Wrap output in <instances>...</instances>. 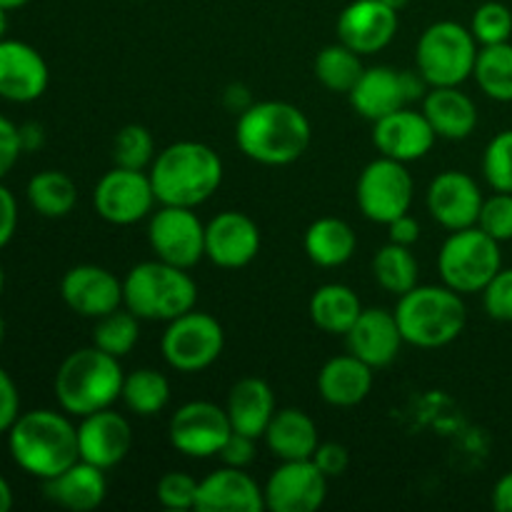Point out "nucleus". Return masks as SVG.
<instances>
[{
	"label": "nucleus",
	"mask_w": 512,
	"mask_h": 512,
	"mask_svg": "<svg viewBox=\"0 0 512 512\" xmlns=\"http://www.w3.org/2000/svg\"><path fill=\"white\" fill-rule=\"evenodd\" d=\"M313 140L310 120L298 105L260 100L238 115L235 143L245 158L260 165H290L303 158Z\"/></svg>",
	"instance_id": "obj_1"
},
{
	"label": "nucleus",
	"mask_w": 512,
	"mask_h": 512,
	"mask_svg": "<svg viewBox=\"0 0 512 512\" xmlns=\"http://www.w3.org/2000/svg\"><path fill=\"white\" fill-rule=\"evenodd\" d=\"M8 450L23 473L50 480L80 460L78 428L65 410H28L8 430Z\"/></svg>",
	"instance_id": "obj_2"
},
{
	"label": "nucleus",
	"mask_w": 512,
	"mask_h": 512,
	"mask_svg": "<svg viewBox=\"0 0 512 512\" xmlns=\"http://www.w3.org/2000/svg\"><path fill=\"white\" fill-rule=\"evenodd\" d=\"M148 175L160 205L198 208L218 193L223 183V160L210 145L178 140L155 155Z\"/></svg>",
	"instance_id": "obj_3"
},
{
	"label": "nucleus",
	"mask_w": 512,
	"mask_h": 512,
	"mask_svg": "<svg viewBox=\"0 0 512 512\" xmlns=\"http://www.w3.org/2000/svg\"><path fill=\"white\" fill-rule=\"evenodd\" d=\"M125 373L120 358L100 348H80L60 363L55 373V398L73 418H85L98 410L113 408L123 393Z\"/></svg>",
	"instance_id": "obj_4"
},
{
	"label": "nucleus",
	"mask_w": 512,
	"mask_h": 512,
	"mask_svg": "<svg viewBox=\"0 0 512 512\" xmlns=\"http://www.w3.org/2000/svg\"><path fill=\"white\" fill-rule=\"evenodd\" d=\"M393 313L405 343L423 350L445 348L460 338L468 323L463 295L448 285H415L400 295Z\"/></svg>",
	"instance_id": "obj_5"
},
{
	"label": "nucleus",
	"mask_w": 512,
	"mask_h": 512,
	"mask_svg": "<svg viewBox=\"0 0 512 512\" xmlns=\"http://www.w3.org/2000/svg\"><path fill=\"white\" fill-rule=\"evenodd\" d=\"M198 303L193 275L163 260H145L130 268L123 280V305L140 320L170 323Z\"/></svg>",
	"instance_id": "obj_6"
},
{
	"label": "nucleus",
	"mask_w": 512,
	"mask_h": 512,
	"mask_svg": "<svg viewBox=\"0 0 512 512\" xmlns=\"http://www.w3.org/2000/svg\"><path fill=\"white\" fill-rule=\"evenodd\" d=\"M500 268H503L500 243L478 225L453 230L438 253V273L443 285L460 295L483 293Z\"/></svg>",
	"instance_id": "obj_7"
},
{
	"label": "nucleus",
	"mask_w": 512,
	"mask_h": 512,
	"mask_svg": "<svg viewBox=\"0 0 512 512\" xmlns=\"http://www.w3.org/2000/svg\"><path fill=\"white\" fill-rule=\"evenodd\" d=\"M478 60V40L470 28L455 20H438L423 30L415 48V63L430 88L463 85L473 78Z\"/></svg>",
	"instance_id": "obj_8"
},
{
	"label": "nucleus",
	"mask_w": 512,
	"mask_h": 512,
	"mask_svg": "<svg viewBox=\"0 0 512 512\" xmlns=\"http://www.w3.org/2000/svg\"><path fill=\"white\" fill-rule=\"evenodd\" d=\"M225 330L210 313L190 310L170 320L165 328L160 350L165 363L178 373H200L208 370L223 355Z\"/></svg>",
	"instance_id": "obj_9"
},
{
	"label": "nucleus",
	"mask_w": 512,
	"mask_h": 512,
	"mask_svg": "<svg viewBox=\"0 0 512 512\" xmlns=\"http://www.w3.org/2000/svg\"><path fill=\"white\" fill-rule=\"evenodd\" d=\"M413 195L415 183L405 163L385 158V155L370 160L355 185V200H358L360 213L380 225H388L400 215L410 213Z\"/></svg>",
	"instance_id": "obj_10"
},
{
	"label": "nucleus",
	"mask_w": 512,
	"mask_h": 512,
	"mask_svg": "<svg viewBox=\"0 0 512 512\" xmlns=\"http://www.w3.org/2000/svg\"><path fill=\"white\" fill-rule=\"evenodd\" d=\"M148 243L158 260L190 270L205 258V223L195 208L160 205L150 215Z\"/></svg>",
	"instance_id": "obj_11"
},
{
	"label": "nucleus",
	"mask_w": 512,
	"mask_h": 512,
	"mask_svg": "<svg viewBox=\"0 0 512 512\" xmlns=\"http://www.w3.org/2000/svg\"><path fill=\"white\" fill-rule=\"evenodd\" d=\"M233 433L228 410L210 400H190L180 405L168 425V438L185 458L205 460L220 455L225 440Z\"/></svg>",
	"instance_id": "obj_12"
},
{
	"label": "nucleus",
	"mask_w": 512,
	"mask_h": 512,
	"mask_svg": "<svg viewBox=\"0 0 512 512\" xmlns=\"http://www.w3.org/2000/svg\"><path fill=\"white\" fill-rule=\"evenodd\" d=\"M153 183L145 170H130L115 165L98 180L93 190V208L98 218L110 225H135L153 213Z\"/></svg>",
	"instance_id": "obj_13"
},
{
	"label": "nucleus",
	"mask_w": 512,
	"mask_h": 512,
	"mask_svg": "<svg viewBox=\"0 0 512 512\" xmlns=\"http://www.w3.org/2000/svg\"><path fill=\"white\" fill-rule=\"evenodd\" d=\"M265 510L315 512L328 498V478L310 460H280L263 488Z\"/></svg>",
	"instance_id": "obj_14"
},
{
	"label": "nucleus",
	"mask_w": 512,
	"mask_h": 512,
	"mask_svg": "<svg viewBox=\"0 0 512 512\" xmlns=\"http://www.w3.org/2000/svg\"><path fill=\"white\" fill-rule=\"evenodd\" d=\"M483 200L485 195L480 185L475 183L473 175L463 173V170H445V173L435 175L428 195H425L430 218L450 233L478 225Z\"/></svg>",
	"instance_id": "obj_15"
},
{
	"label": "nucleus",
	"mask_w": 512,
	"mask_h": 512,
	"mask_svg": "<svg viewBox=\"0 0 512 512\" xmlns=\"http://www.w3.org/2000/svg\"><path fill=\"white\" fill-rule=\"evenodd\" d=\"M60 298L80 318L98 320L123 308V280L103 265H75L60 280Z\"/></svg>",
	"instance_id": "obj_16"
},
{
	"label": "nucleus",
	"mask_w": 512,
	"mask_h": 512,
	"mask_svg": "<svg viewBox=\"0 0 512 512\" xmlns=\"http://www.w3.org/2000/svg\"><path fill=\"white\" fill-rule=\"evenodd\" d=\"M260 253V228L250 215L223 210L205 225V258L225 270L253 263Z\"/></svg>",
	"instance_id": "obj_17"
},
{
	"label": "nucleus",
	"mask_w": 512,
	"mask_h": 512,
	"mask_svg": "<svg viewBox=\"0 0 512 512\" xmlns=\"http://www.w3.org/2000/svg\"><path fill=\"white\" fill-rule=\"evenodd\" d=\"M398 10L383 0H353L338 15V40L360 55H375L393 43L398 33Z\"/></svg>",
	"instance_id": "obj_18"
},
{
	"label": "nucleus",
	"mask_w": 512,
	"mask_h": 512,
	"mask_svg": "<svg viewBox=\"0 0 512 512\" xmlns=\"http://www.w3.org/2000/svg\"><path fill=\"white\" fill-rule=\"evenodd\" d=\"M50 70L43 55L23 40H0V98L8 103H33L43 98Z\"/></svg>",
	"instance_id": "obj_19"
},
{
	"label": "nucleus",
	"mask_w": 512,
	"mask_h": 512,
	"mask_svg": "<svg viewBox=\"0 0 512 512\" xmlns=\"http://www.w3.org/2000/svg\"><path fill=\"white\" fill-rule=\"evenodd\" d=\"M435 135L433 125L428 123L423 110L400 108L395 113L373 123V143L385 158L400 160V163H413V160L425 158L433 150Z\"/></svg>",
	"instance_id": "obj_20"
},
{
	"label": "nucleus",
	"mask_w": 512,
	"mask_h": 512,
	"mask_svg": "<svg viewBox=\"0 0 512 512\" xmlns=\"http://www.w3.org/2000/svg\"><path fill=\"white\" fill-rule=\"evenodd\" d=\"M78 448L80 460L110 470L128 458L133 448V428L128 418L115 413L113 408L98 410L80 418Z\"/></svg>",
	"instance_id": "obj_21"
},
{
	"label": "nucleus",
	"mask_w": 512,
	"mask_h": 512,
	"mask_svg": "<svg viewBox=\"0 0 512 512\" xmlns=\"http://www.w3.org/2000/svg\"><path fill=\"white\" fill-rule=\"evenodd\" d=\"M348 353L368 363L370 368H388L403 348V333L393 310L363 308L353 328L345 333Z\"/></svg>",
	"instance_id": "obj_22"
},
{
	"label": "nucleus",
	"mask_w": 512,
	"mask_h": 512,
	"mask_svg": "<svg viewBox=\"0 0 512 512\" xmlns=\"http://www.w3.org/2000/svg\"><path fill=\"white\" fill-rule=\"evenodd\" d=\"M195 510L200 512H260L265 510V493L245 468L220 470L200 480Z\"/></svg>",
	"instance_id": "obj_23"
},
{
	"label": "nucleus",
	"mask_w": 512,
	"mask_h": 512,
	"mask_svg": "<svg viewBox=\"0 0 512 512\" xmlns=\"http://www.w3.org/2000/svg\"><path fill=\"white\" fill-rule=\"evenodd\" d=\"M43 495L65 510L90 512L108 498V478L103 468L78 460L55 478L43 480Z\"/></svg>",
	"instance_id": "obj_24"
},
{
	"label": "nucleus",
	"mask_w": 512,
	"mask_h": 512,
	"mask_svg": "<svg viewBox=\"0 0 512 512\" xmlns=\"http://www.w3.org/2000/svg\"><path fill=\"white\" fill-rule=\"evenodd\" d=\"M348 100L355 113L370 123L405 108L408 98H405L403 88V70H395L390 65L365 68L358 83L348 93Z\"/></svg>",
	"instance_id": "obj_25"
},
{
	"label": "nucleus",
	"mask_w": 512,
	"mask_h": 512,
	"mask_svg": "<svg viewBox=\"0 0 512 512\" xmlns=\"http://www.w3.org/2000/svg\"><path fill=\"white\" fill-rule=\"evenodd\" d=\"M375 368L355 358L353 353L335 355L320 368L318 393L333 408H355L373 390Z\"/></svg>",
	"instance_id": "obj_26"
},
{
	"label": "nucleus",
	"mask_w": 512,
	"mask_h": 512,
	"mask_svg": "<svg viewBox=\"0 0 512 512\" xmlns=\"http://www.w3.org/2000/svg\"><path fill=\"white\" fill-rule=\"evenodd\" d=\"M423 113L435 135L445 140H465L478 128V105L460 85L430 88L423 98Z\"/></svg>",
	"instance_id": "obj_27"
},
{
	"label": "nucleus",
	"mask_w": 512,
	"mask_h": 512,
	"mask_svg": "<svg viewBox=\"0 0 512 512\" xmlns=\"http://www.w3.org/2000/svg\"><path fill=\"white\" fill-rule=\"evenodd\" d=\"M230 425L235 433L250 435V438H263L268 430L270 420L275 415V393L265 380L260 378H243L230 388L228 403Z\"/></svg>",
	"instance_id": "obj_28"
},
{
	"label": "nucleus",
	"mask_w": 512,
	"mask_h": 512,
	"mask_svg": "<svg viewBox=\"0 0 512 512\" xmlns=\"http://www.w3.org/2000/svg\"><path fill=\"white\" fill-rule=\"evenodd\" d=\"M263 438L278 460H310L320 445L318 425L300 408L275 410Z\"/></svg>",
	"instance_id": "obj_29"
},
{
	"label": "nucleus",
	"mask_w": 512,
	"mask_h": 512,
	"mask_svg": "<svg viewBox=\"0 0 512 512\" xmlns=\"http://www.w3.org/2000/svg\"><path fill=\"white\" fill-rule=\"evenodd\" d=\"M358 250V235L345 220L318 218L305 230V253L318 268H340Z\"/></svg>",
	"instance_id": "obj_30"
},
{
	"label": "nucleus",
	"mask_w": 512,
	"mask_h": 512,
	"mask_svg": "<svg viewBox=\"0 0 512 512\" xmlns=\"http://www.w3.org/2000/svg\"><path fill=\"white\" fill-rule=\"evenodd\" d=\"M308 313L315 328H320L323 333L345 335L353 328L358 315L363 313V303H360L358 293L348 285L328 283L315 290Z\"/></svg>",
	"instance_id": "obj_31"
},
{
	"label": "nucleus",
	"mask_w": 512,
	"mask_h": 512,
	"mask_svg": "<svg viewBox=\"0 0 512 512\" xmlns=\"http://www.w3.org/2000/svg\"><path fill=\"white\" fill-rule=\"evenodd\" d=\"M28 203L38 215L50 220L65 218L78 203V185L63 170H40L28 180Z\"/></svg>",
	"instance_id": "obj_32"
},
{
	"label": "nucleus",
	"mask_w": 512,
	"mask_h": 512,
	"mask_svg": "<svg viewBox=\"0 0 512 512\" xmlns=\"http://www.w3.org/2000/svg\"><path fill=\"white\" fill-rule=\"evenodd\" d=\"M120 400L138 418H153L170 403V383L155 368H138L125 375Z\"/></svg>",
	"instance_id": "obj_33"
},
{
	"label": "nucleus",
	"mask_w": 512,
	"mask_h": 512,
	"mask_svg": "<svg viewBox=\"0 0 512 512\" xmlns=\"http://www.w3.org/2000/svg\"><path fill=\"white\" fill-rule=\"evenodd\" d=\"M473 78L478 88L498 103H512V43L483 45L478 50Z\"/></svg>",
	"instance_id": "obj_34"
},
{
	"label": "nucleus",
	"mask_w": 512,
	"mask_h": 512,
	"mask_svg": "<svg viewBox=\"0 0 512 512\" xmlns=\"http://www.w3.org/2000/svg\"><path fill=\"white\" fill-rule=\"evenodd\" d=\"M418 260L408 245L388 243L375 253L373 258V278L385 293L405 295L418 285Z\"/></svg>",
	"instance_id": "obj_35"
},
{
	"label": "nucleus",
	"mask_w": 512,
	"mask_h": 512,
	"mask_svg": "<svg viewBox=\"0 0 512 512\" xmlns=\"http://www.w3.org/2000/svg\"><path fill=\"white\" fill-rule=\"evenodd\" d=\"M315 78L320 80V85L333 93H345L348 95L353 90V85L358 83L360 75H363V55L355 53L353 48H348L345 43H333L325 45L323 50L315 58Z\"/></svg>",
	"instance_id": "obj_36"
},
{
	"label": "nucleus",
	"mask_w": 512,
	"mask_h": 512,
	"mask_svg": "<svg viewBox=\"0 0 512 512\" xmlns=\"http://www.w3.org/2000/svg\"><path fill=\"white\" fill-rule=\"evenodd\" d=\"M140 340V318L128 308H118L113 313L95 320L93 345L105 350L113 358H125L133 353Z\"/></svg>",
	"instance_id": "obj_37"
},
{
	"label": "nucleus",
	"mask_w": 512,
	"mask_h": 512,
	"mask_svg": "<svg viewBox=\"0 0 512 512\" xmlns=\"http://www.w3.org/2000/svg\"><path fill=\"white\" fill-rule=\"evenodd\" d=\"M155 140L145 125L130 123L118 130L113 140V160L120 168L145 170L155 160Z\"/></svg>",
	"instance_id": "obj_38"
},
{
	"label": "nucleus",
	"mask_w": 512,
	"mask_h": 512,
	"mask_svg": "<svg viewBox=\"0 0 512 512\" xmlns=\"http://www.w3.org/2000/svg\"><path fill=\"white\" fill-rule=\"evenodd\" d=\"M470 33L475 35L480 48H483V45L508 43L512 38V10L505 3H498V0L483 3L473 13Z\"/></svg>",
	"instance_id": "obj_39"
},
{
	"label": "nucleus",
	"mask_w": 512,
	"mask_h": 512,
	"mask_svg": "<svg viewBox=\"0 0 512 512\" xmlns=\"http://www.w3.org/2000/svg\"><path fill=\"white\" fill-rule=\"evenodd\" d=\"M483 175L495 193H512V130H503L485 145Z\"/></svg>",
	"instance_id": "obj_40"
},
{
	"label": "nucleus",
	"mask_w": 512,
	"mask_h": 512,
	"mask_svg": "<svg viewBox=\"0 0 512 512\" xmlns=\"http://www.w3.org/2000/svg\"><path fill=\"white\" fill-rule=\"evenodd\" d=\"M198 485L200 480H195L193 475L170 470L158 480L155 495H158V503L168 510H195Z\"/></svg>",
	"instance_id": "obj_41"
},
{
	"label": "nucleus",
	"mask_w": 512,
	"mask_h": 512,
	"mask_svg": "<svg viewBox=\"0 0 512 512\" xmlns=\"http://www.w3.org/2000/svg\"><path fill=\"white\" fill-rule=\"evenodd\" d=\"M478 228L498 243L512 240V193H493L483 200Z\"/></svg>",
	"instance_id": "obj_42"
},
{
	"label": "nucleus",
	"mask_w": 512,
	"mask_h": 512,
	"mask_svg": "<svg viewBox=\"0 0 512 512\" xmlns=\"http://www.w3.org/2000/svg\"><path fill=\"white\" fill-rule=\"evenodd\" d=\"M483 308L488 318L512 323V268H500L483 290Z\"/></svg>",
	"instance_id": "obj_43"
},
{
	"label": "nucleus",
	"mask_w": 512,
	"mask_h": 512,
	"mask_svg": "<svg viewBox=\"0 0 512 512\" xmlns=\"http://www.w3.org/2000/svg\"><path fill=\"white\" fill-rule=\"evenodd\" d=\"M313 463L318 465L320 473H323L328 480L340 478V475H345V470H348L350 453L348 448L340 443H320L313 455Z\"/></svg>",
	"instance_id": "obj_44"
},
{
	"label": "nucleus",
	"mask_w": 512,
	"mask_h": 512,
	"mask_svg": "<svg viewBox=\"0 0 512 512\" xmlns=\"http://www.w3.org/2000/svg\"><path fill=\"white\" fill-rule=\"evenodd\" d=\"M20 415V393L8 370L0 368V435H8Z\"/></svg>",
	"instance_id": "obj_45"
},
{
	"label": "nucleus",
	"mask_w": 512,
	"mask_h": 512,
	"mask_svg": "<svg viewBox=\"0 0 512 512\" xmlns=\"http://www.w3.org/2000/svg\"><path fill=\"white\" fill-rule=\"evenodd\" d=\"M20 155H23V148H20L18 125L0 115V180L15 168Z\"/></svg>",
	"instance_id": "obj_46"
},
{
	"label": "nucleus",
	"mask_w": 512,
	"mask_h": 512,
	"mask_svg": "<svg viewBox=\"0 0 512 512\" xmlns=\"http://www.w3.org/2000/svg\"><path fill=\"white\" fill-rule=\"evenodd\" d=\"M220 460L230 468H248L255 460V438L233 430L230 438L225 440L223 450H220Z\"/></svg>",
	"instance_id": "obj_47"
},
{
	"label": "nucleus",
	"mask_w": 512,
	"mask_h": 512,
	"mask_svg": "<svg viewBox=\"0 0 512 512\" xmlns=\"http://www.w3.org/2000/svg\"><path fill=\"white\" fill-rule=\"evenodd\" d=\"M15 230H18V200L0 180V250L13 240Z\"/></svg>",
	"instance_id": "obj_48"
},
{
	"label": "nucleus",
	"mask_w": 512,
	"mask_h": 512,
	"mask_svg": "<svg viewBox=\"0 0 512 512\" xmlns=\"http://www.w3.org/2000/svg\"><path fill=\"white\" fill-rule=\"evenodd\" d=\"M388 238L390 243L413 248V245L420 240V223L410 213L400 215V218H395L393 223H388Z\"/></svg>",
	"instance_id": "obj_49"
},
{
	"label": "nucleus",
	"mask_w": 512,
	"mask_h": 512,
	"mask_svg": "<svg viewBox=\"0 0 512 512\" xmlns=\"http://www.w3.org/2000/svg\"><path fill=\"white\" fill-rule=\"evenodd\" d=\"M18 135L23 153H35V150H40L45 145V128L40 123H35V120L18 125Z\"/></svg>",
	"instance_id": "obj_50"
},
{
	"label": "nucleus",
	"mask_w": 512,
	"mask_h": 512,
	"mask_svg": "<svg viewBox=\"0 0 512 512\" xmlns=\"http://www.w3.org/2000/svg\"><path fill=\"white\" fill-rule=\"evenodd\" d=\"M223 103H225V108L240 115V113H245L250 105H253V98H250V90L245 88V85L233 83V85H228V88H225Z\"/></svg>",
	"instance_id": "obj_51"
},
{
	"label": "nucleus",
	"mask_w": 512,
	"mask_h": 512,
	"mask_svg": "<svg viewBox=\"0 0 512 512\" xmlns=\"http://www.w3.org/2000/svg\"><path fill=\"white\" fill-rule=\"evenodd\" d=\"M403 88L405 98H408V105L415 103V100H423L425 93L430 90V83L423 78L420 70H403Z\"/></svg>",
	"instance_id": "obj_52"
},
{
	"label": "nucleus",
	"mask_w": 512,
	"mask_h": 512,
	"mask_svg": "<svg viewBox=\"0 0 512 512\" xmlns=\"http://www.w3.org/2000/svg\"><path fill=\"white\" fill-rule=\"evenodd\" d=\"M493 508L500 512H512V473L503 475L493 488Z\"/></svg>",
	"instance_id": "obj_53"
},
{
	"label": "nucleus",
	"mask_w": 512,
	"mask_h": 512,
	"mask_svg": "<svg viewBox=\"0 0 512 512\" xmlns=\"http://www.w3.org/2000/svg\"><path fill=\"white\" fill-rule=\"evenodd\" d=\"M13 508V488H10L8 480L0 475V512H8Z\"/></svg>",
	"instance_id": "obj_54"
},
{
	"label": "nucleus",
	"mask_w": 512,
	"mask_h": 512,
	"mask_svg": "<svg viewBox=\"0 0 512 512\" xmlns=\"http://www.w3.org/2000/svg\"><path fill=\"white\" fill-rule=\"evenodd\" d=\"M30 0H0V8H5L10 13V10H18L23 8V5H28Z\"/></svg>",
	"instance_id": "obj_55"
},
{
	"label": "nucleus",
	"mask_w": 512,
	"mask_h": 512,
	"mask_svg": "<svg viewBox=\"0 0 512 512\" xmlns=\"http://www.w3.org/2000/svg\"><path fill=\"white\" fill-rule=\"evenodd\" d=\"M8 35V10L0 8V40H5Z\"/></svg>",
	"instance_id": "obj_56"
},
{
	"label": "nucleus",
	"mask_w": 512,
	"mask_h": 512,
	"mask_svg": "<svg viewBox=\"0 0 512 512\" xmlns=\"http://www.w3.org/2000/svg\"><path fill=\"white\" fill-rule=\"evenodd\" d=\"M383 3H385V5H388V8L398 10V13H400V10H403V8H405V5H408V3H410V0H383Z\"/></svg>",
	"instance_id": "obj_57"
},
{
	"label": "nucleus",
	"mask_w": 512,
	"mask_h": 512,
	"mask_svg": "<svg viewBox=\"0 0 512 512\" xmlns=\"http://www.w3.org/2000/svg\"><path fill=\"white\" fill-rule=\"evenodd\" d=\"M3 338H5V320L3 315H0V343H3Z\"/></svg>",
	"instance_id": "obj_58"
},
{
	"label": "nucleus",
	"mask_w": 512,
	"mask_h": 512,
	"mask_svg": "<svg viewBox=\"0 0 512 512\" xmlns=\"http://www.w3.org/2000/svg\"><path fill=\"white\" fill-rule=\"evenodd\" d=\"M5 288V273H3V265H0V293H3Z\"/></svg>",
	"instance_id": "obj_59"
}]
</instances>
